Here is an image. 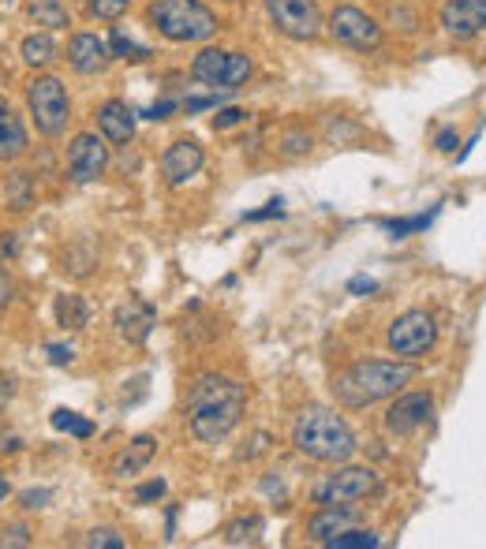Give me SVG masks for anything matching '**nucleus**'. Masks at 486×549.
<instances>
[{"instance_id":"obj_1","label":"nucleus","mask_w":486,"mask_h":549,"mask_svg":"<svg viewBox=\"0 0 486 549\" xmlns=\"http://www.w3.org/2000/svg\"><path fill=\"white\" fill-rule=\"evenodd\" d=\"M247 411V385L229 374L206 370L199 378H191L184 396V423L187 434L199 445H217L243 423Z\"/></svg>"},{"instance_id":"obj_2","label":"nucleus","mask_w":486,"mask_h":549,"mask_svg":"<svg viewBox=\"0 0 486 549\" xmlns=\"http://www.w3.org/2000/svg\"><path fill=\"white\" fill-rule=\"evenodd\" d=\"M419 378V363L412 359H356L329 378L333 400L348 411H367L374 404H386L397 393H404Z\"/></svg>"},{"instance_id":"obj_3","label":"nucleus","mask_w":486,"mask_h":549,"mask_svg":"<svg viewBox=\"0 0 486 549\" xmlns=\"http://www.w3.org/2000/svg\"><path fill=\"white\" fill-rule=\"evenodd\" d=\"M292 449L315 464H348L359 452L352 423L337 408H303L292 423Z\"/></svg>"},{"instance_id":"obj_4","label":"nucleus","mask_w":486,"mask_h":549,"mask_svg":"<svg viewBox=\"0 0 486 549\" xmlns=\"http://www.w3.org/2000/svg\"><path fill=\"white\" fill-rule=\"evenodd\" d=\"M146 27L172 45H202L221 34V15L206 0H146Z\"/></svg>"},{"instance_id":"obj_5","label":"nucleus","mask_w":486,"mask_h":549,"mask_svg":"<svg viewBox=\"0 0 486 549\" xmlns=\"http://www.w3.org/2000/svg\"><path fill=\"white\" fill-rule=\"evenodd\" d=\"M438 340H442V325H438V314L427 307L401 310V314L386 325V348L389 355H397V359L423 363V359H430V355L438 352Z\"/></svg>"},{"instance_id":"obj_6","label":"nucleus","mask_w":486,"mask_h":549,"mask_svg":"<svg viewBox=\"0 0 486 549\" xmlns=\"http://www.w3.org/2000/svg\"><path fill=\"white\" fill-rule=\"evenodd\" d=\"M326 34L337 45L352 49V53H378L386 45V27L382 19H374L367 8H359L352 0L333 4V12L326 15Z\"/></svg>"},{"instance_id":"obj_7","label":"nucleus","mask_w":486,"mask_h":549,"mask_svg":"<svg viewBox=\"0 0 486 549\" xmlns=\"http://www.w3.org/2000/svg\"><path fill=\"white\" fill-rule=\"evenodd\" d=\"M382 493V475L367 464H333L326 479L311 490L315 505H359Z\"/></svg>"},{"instance_id":"obj_8","label":"nucleus","mask_w":486,"mask_h":549,"mask_svg":"<svg viewBox=\"0 0 486 549\" xmlns=\"http://www.w3.org/2000/svg\"><path fill=\"white\" fill-rule=\"evenodd\" d=\"M191 79L214 90H240L243 83H251L255 75V60L240 53V49H221V45H206L191 60Z\"/></svg>"},{"instance_id":"obj_9","label":"nucleus","mask_w":486,"mask_h":549,"mask_svg":"<svg viewBox=\"0 0 486 549\" xmlns=\"http://www.w3.org/2000/svg\"><path fill=\"white\" fill-rule=\"evenodd\" d=\"M27 105L34 116V127L45 139H60L68 131L72 120V98H68V86L60 83L57 75H38L27 86Z\"/></svg>"},{"instance_id":"obj_10","label":"nucleus","mask_w":486,"mask_h":549,"mask_svg":"<svg viewBox=\"0 0 486 549\" xmlns=\"http://www.w3.org/2000/svg\"><path fill=\"white\" fill-rule=\"evenodd\" d=\"M270 27L288 38V42L311 45L326 34V15L318 8V0H262Z\"/></svg>"},{"instance_id":"obj_11","label":"nucleus","mask_w":486,"mask_h":549,"mask_svg":"<svg viewBox=\"0 0 486 549\" xmlns=\"http://www.w3.org/2000/svg\"><path fill=\"white\" fill-rule=\"evenodd\" d=\"M438 415V393L434 389H404L393 400H386V411H382V430L389 437H415L419 430H427Z\"/></svg>"},{"instance_id":"obj_12","label":"nucleus","mask_w":486,"mask_h":549,"mask_svg":"<svg viewBox=\"0 0 486 549\" xmlns=\"http://www.w3.org/2000/svg\"><path fill=\"white\" fill-rule=\"evenodd\" d=\"M434 27L457 45L483 38L486 0H438V8H434Z\"/></svg>"},{"instance_id":"obj_13","label":"nucleus","mask_w":486,"mask_h":549,"mask_svg":"<svg viewBox=\"0 0 486 549\" xmlns=\"http://www.w3.org/2000/svg\"><path fill=\"white\" fill-rule=\"evenodd\" d=\"M109 169V139L101 131H79L68 142V176L72 183H94Z\"/></svg>"},{"instance_id":"obj_14","label":"nucleus","mask_w":486,"mask_h":549,"mask_svg":"<svg viewBox=\"0 0 486 549\" xmlns=\"http://www.w3.org/2000/svg\"><path fill=\"white\" fill-rule=\"evenodd\" d=\"M161 176H165V183L169 187H184L187 180H195L202 172V165H206V150H202L199 139H172L169 146H165V154H161Z\"/></svg>"},{"instance_id":"obj_15","label":"nucleus","mask_w":486,"mask_h":549,"mask_svg":"<svg viewBox=\"0 0 486 549\" xmlns=\"http://www.w3.org/2000/svg\"><path fill=\"white\" fill-rule=\"evenodd\" d=\"M113 49H109V38H101L94 30H79L68 42V64H72L79 75H101V71L113 64Z\"/></svg>"},{"instance_id":"obj_16","label":"nucleus","mask_w":486,"mask_h":549,"mask_svg":"<svg viewBox=\"0 0 486 549\" xmlns=\"http://www.w3.org/2000/svg\"><path fill=\"white\" fill-rule=\"evenodd\" d=\"M113 325L116 333H120V340L143 344V340L154 333V325H158V310H154V303H146L143 296H128V303L116 307Z\"/></svg>"},{"instance_id":"obj_17","label":"nucleus","mask_w":486,"mask_h":549,"mask_svg":"<svg viewBox=\"0 0 486 549\" xmlns=\"http://www.w3.org/2000/svg\"><path fill=\"white\" fill-rule=\"evenodd\" d=\"M359 523V505H318L315 516L303 523V535L315 546H326L329 538H337L341 531Z\"/></svg>"},{"instance_id":"obj_18","label":"nucleus","mask_w":486,"mask_h":549,"mask_svg":"<svg viewBox=\"0 0 486 549\" xmlns=\"http://www.w3.org/2000/svg\"><path fill=\"white\" fill-rule=\"evenodd\" d=\"M98 131L109 139V146H128L135 139V109L124 98H109L98 105Z\"/></svg>"},{"instance_id":"obj_19","label":"nucleus","mask_w":486,"mask_h":549,"mask_svg":"<svg viewBox=\"0 0 486 549\" xmlns=\"http://www.w3.org/2000/svg\"><path fill=\"white\" fill-rule=\"evenodd\" d=\"M154 456H158V437L154 434L131 437L128 445L109 460V475L113 479H131V475H139V471H146V467L154 464Z\"/></svg>"},{"instance_id":"obj_20","label":"nucleus","mask_w":486,"mask_h":549,"mask_svg":"<svg viewBox=\"0 0 486 549\" xmlns=\"http://www.w3.org/2000/svg\"><path fill=\"white\" fill-rule=\"evenodd\" d=\"M27 127H23V120L15 116V109L8 105V101L0 98V161H15V157L27 154Z\"/></svg>"},{"instance_id":"obj_21","label":"nucleus","mask_w":486,"mask_h":549,"mask_svg":"<svg viewBox=\"0 0 486 549\" xmlns=\"http://www.w3.org/2000/svg\"><path fill=\"white\" fill-rule=\"evenodd\" d=\"M382 27H389L393 34H401V38H415V34L427 30V19H423V12H419L415 4H408V0H389L386 23H382Z\"/></svg>"},{"instance_id":"obj_22","label":"nucleus","mask_w":486,"mask_h":549,"mask_svg":"<svg viewBox=\"0 0 486 549\" xmlns=\"http://www.w3.org/2000/svg\"><path fill=\"white\" fill-rule=\"evenodd\" d=\"M57 42H53V34H27L23 45H19V57L27 68H49L53 60H57Z\"/></svg>"},{"instance_id":"obj_23","label":"nucleus","mask_w":486,"mask_h":549,"mask_svg":"<svg viewBox=\"0 0 486 549\" xmlns=\"http://www.w3.org/2000/svg\"><path fill=\"white\" fill-rule=\"evenodd\" d=\"M27 15L45 30H64L72 27V15L64 8V0H30L27 4Z\"/></svg>"},{"instance_id":"obj_24","label":"nucleus","mask_w":486,"mask_h":549,"mask_svg":"<svg viewBox=\"0 0 486 549\" xmlns=\"http://www.w3.org/2000/svg\"><path fill=\"white\" fill-rule=\"evenodd\" d=\"M311 150H315V135L303 124H288L285 131H281V139H277V154L285 157V161H300V157H307Z\"/></svg>"},{"instance_id":"obj_25","label":"nucleus","mask_w":486,"mask_h":549,"mask_svg":"<svg viewBox=\"0 0 486 549\" xmlns=\"http://www.w3.org/2000/svg\"><path fill=\"white\" fill-rule=\"evenodd\" d=\"M53 310H57V325L72 329V333L86 329V322H90V307H86V299L75 296V292H64V296H57Z\"/></svg>"},{"instance_id":"obj_26","label":"nucleus","mask_w":486,"mask_h":549,"mask_svg":"<svg viewBox=\"0 0 486 549\" xmlns=\"http://www.w3.org/2000/svg\"><path fill=\"white\" fill-rule=\"evenodd\" d=\"M266 531V520L258 516V512H251V516H240V520H232L221 535H225V542L229 546H247V542H258V535Z\"/></svg>"},{"instance_id":"obj_27","label":"nucleus","mask_w":486,"mask_h":549,"mask_svg":"<svg viewBox=\"0 0 486 549\" xmlns=\"http://www.w3.org/2000/svg\"><path fill=\"white\" fill-rule=\"evenodd\" d=\"M378 546H382V535L374 527H359V523L326 542V549H378Z\"/></svg>"},{"instance_id":"obj_28","label":"nucleus","mask_w":486,"mask_h":549,"mask_svg":"<svg viewBox=\"0 0 486 549\" xmlns=\"http://www.w3.org/2000/svg\"><path fill=\"white\" fill-rule=\"evenodd\" d=\"M434 217H438V210L415 213V217H393V221H382V228L389 232V240H408L415 232H427L434 225Z\"/></svg>"},{"instance_id":"obj_29","label":"nucleus","mask_w":486,"mask_h":549,"mask_svg":"<svg viewBox=\"0 0 486 549\" xmlns=\"http://www.w3.org/2000/svg\"><path fill=\"white\" fill-rule=\"evenodd\" d=\"M109 49H113V57L116 60H128V64H146V60L154 57L146 45H139V42H131L128 34L120 27H113L109 30Z\"/></svg>"},{"instance_id":"obj_30","label":"nucleus","mask_w":486,"mask_h":549,"mask_svg":"<svg viewBox=\"0 0 486 549\" xmlns=\"http://www.w3.org/2000/svg\"><path fill=\"white\" fill-rule=\"evenodd\" d=\"M49 423H53V430H60V434H72V437H79V441L94 437V423L83 419V415L72 411V408H57L53 415H49Z\"/></svg>"},{"instance_id":"obj_31","label":"nucleus","mask_w":486,"mask_h":549,"mask_svg":"<svg viewBox=\"0 0 486 549\" xmlns=\"http://www.w3.org/2000/svg\"><path fill=\"white\" fill-rule=\"evenodd\" d=\"M4 195H8V206L12 210H30V202H34V180H30V172H12L8 183H4Z\"/></svg>"},{"instance_id":"obj_32","label":"nucleus","mask_w":486,"mask_h":549,"mask_svg":"<svg viewBox=\"0 0 486 549\" xmlns=\"http://www.w3.org/2000/svg\"><path fill=\"white\" fill-rule=\"evenodd\" d=\"M94 266H98V254H94V247H86V243H75L72 251L64 254V269H68L72 277H86Z\"/></svg>"},{"instance_id":"obj_33","label":"nucleus","mask_w":486,"mask_h":549,"mask_svg":"<svg viewBox=\"0 0 486 549\" xmlns=\"http://www.w3.org/2000/svg\"><path fill=\"white\" fill-rule=\"evenodd\" d=\"M128 8H131V0H86L90 19H101V23H116V19H124Z\"/></svg>"},{"instance_id":"obj_34","label":"nucleus","mask_w":486,"mask_h":549,"mask_svg":"<svg viewBox=\"0 0 486 549\" xmlns=\"http://www.w3.org/2000/svg\"><path fill=\"white\" fill-rule=\"evenodd\" d=\"M86 546L90 549H124L128 546V538L120 535L116 527H94V531L86 535Z\"/></svg>"},{"instance_id":"obj_35","label":"nucleus","mask_w":486,"mask_h":549,"mask_svg":"<svg viewBox=\"0 0 486 549\" xmlns=\"http://www.w3.org/2000/svg\"><path fill=\"white\" fill-rule=\"evenodd\" d=\"M165 493H169V482H165V479H150V482H143V486H135V490H131V501H135L139 508H143V505H158Z\"/></svg>"},{"instance_id":"obj_36","label":"nucleus","mask_w":486,"mask_h":549,"mask_svg":"<svg viewBox=\"0 0 486 549\" xmlns=\"http://www.w3.org/2000/svg\"><path fill=\"white\" fill-rule=\"evenodd\" d=\"M270 449H273V437L266 434V430H255L251 441H247V449L236 452V460H258V456H266Z\"/></svg>"},{"instance_id":"obj_37","label":"nucleus","mask_w":486,"mask_h":549,"mask_svg":"<svg viewBox=\"0 0 486 549\" xmlns=\"http://www.w3.org/2000/svg\"><path fill=\"white\" fill-rule=\"evenodd\" d=\"M247 109H240V105H225V109H217L214 116V131H229V127H240L247 124Z\"/></svg>"},{"instance_id":"obj_38","label":"nucleus","mask_w":486,"mask_h":549,"mask_svg":"<svg viewBox=\"0 0 486 549\" xmlns=\"http://www.w3.org/2000/svg\"><path fill=\"white\" fill-rule=\"evenodd\" d=\"M180 109H184L187 116L206 113V109H221V94H199V98H184V101H180Z\"/></svg>"},{"instance_id":"obj_39","label":"nucleus","mask_w":486,"mask_h":549,"mask_svg":"<svg viewBox=\"0 0 486 549\" xmlns=\"http://www.w3.org/2000/svg\"><path fill=\"white\" fill-rule=\"evenodd\" d=\"M457 146H460V131L457 127H442V131H438V135H434V150H438V154H457Z\"/></svg>"},{"instance_id":"obj_40","label":"nucleus","mask_w":486,"mask_h":549,"mask_svg":"<svg viewBox=\"0 0 486 549\" xmlns=\"http://www.w3.org/2000/svg\"><path fill=\"white\" fill-rule=\"evenodd\" d=\"M273 217H285V202H281V198H270V202L255 213H243V221H273Z\"/></svg>"},{"instance_id":"obj_41","label":"nucleus","mask_w":486,"mask_h":549,"mask_svg":"<svg viewBox=\"0 0 486 549\" xmlns=\"http://www.w3.org/2000/svg\"><path fill=\"white\" fill-rule=\"evenodd\" d=\"M176 109H180V101H176V98H161L158 105H150L143 116H146V120H154V124H161V120H169Z\"/></svg>"},{"instance_id":"obj_42","label":"nucleus","mask_w":486,"mask_h":549,"mask_svg":"<svg viewBox=\"0 0 486 549\" xmlns=\"http://www.w3.org/2000/svg\"><path fill=\"white\" fill-rule=\"evenodd\" d=\"M49 501H53V490H27L19 497V505L27 508V512H38V508H45Z\"/></svg>"},{"instance_id":"obj_43","label":"nucleus","mask_w":486,"mask_h":549,"mask_svg":"<svg viewBox=\"0 0 486 549\" xmlns=\"http://www.w3.org/2000/svg\"><path fill=\"white\" fill-rule=\"evenodd\" d=\"M45 355L53 366H68L75 359V348L72 344H45Z\"/></svg>"},{"instance_id":"obj_44","label":"nucleus","mask_w":486,"mask_h":549,"mask_svg":"<svg viewBox=\"0 0 486 549\" xmlns=\"http://www.w3.org/2000/svg\"><path fill=\"white\" fill-rule=\"evenodd\" d=\"M371 292H378V281H374V277H363V273H359V277L348 281V296H371Z\"/></svg>"},{"instance_id":"obj_45","label":"nucleus","mask_w":486,"mask_h":549,"mask_svg":"<svg viewBox=\"0 0 486 549\" xmlns=\"http://www.w3.org/2000/svg\"><path fill=\"white\" fill-rule=\"evenodd\" d=\"M30 542H34V538H30L27 527H8L4 538H0V546H30Z\"/></svg>"},{"instance_id":"obj_46","label":"nucleus","mask_w":486,"mask_h":549,"mask_svg":"<svg viewBox=\"0 0 486 549\" xmlns=\"http://www.w3.org/2000/svg\"><path fill=\"white\" fill-rule=\"evenodd\" d=\"M12 296H15V281H12V273L0 266V310L12 303Z\"/></svg>"},{"instance_id":"obj_47","label":"nucleus","mask_w":486,"mask_h":549,"mask_svg":"<svg viewBox=\"0 0 486 549\" xmlns=\"http://www.w3.org/2000/svg\"><path fill=\"white\" fill-rule=\"evenodd\" d=\"M479 139H483V127H479V131H472L468 139L460 142V150H457V154H453V157H457V165H464V161L472 157V150H475V146H479Z\"/></svg>"},{"instance_id":"obj_48","label":"nucleus","mask_w":486,"mask_h":549,"mask_svg":"<svg viewBox=\"0 0 486 549\" xmlns=\"http://www.w3.org/2000/svg\"><path fill=\"white\" fill-rule=\"evenodd\" d=\"M19 254V236L15 232H0V258H15Z\"/></svg>"},{"instance_id":"obj_49","label":"nucleus","mask_w":486,"mask_h":549,"mask_svg":"<svg viewBox=\"0 0 486 549\" xmlns=\"http://www.w3.org/2000/svg\"><path fill=\"white\" fill-rule=\"evenodd\" d=\"M12 378H4V374H0V404H8V400H12Z\"/></svg>"},{"instance_id":"obj_50","label":"nucleus","mask_w":486,"mask_h":549,"mask_svg":"<svg viewBox=\"0 0 486 549\" xmlns=\"http://www.w3.org/2000/svg\"><path fill=\"white\" fill-rule=\"evenodd\" d=\"M4 497H8V479L0 475V501H4Z\"/></svg>"}]
</instances>
